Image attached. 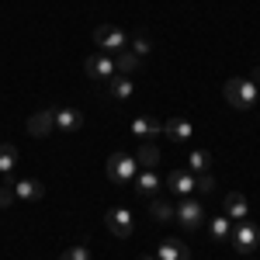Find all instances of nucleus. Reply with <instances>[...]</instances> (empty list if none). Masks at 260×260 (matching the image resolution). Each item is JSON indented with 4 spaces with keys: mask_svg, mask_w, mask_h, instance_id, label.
Listing matches in <instances>:
<instances>
[{
    "mask_svg": "<svg viewBox=\"0 0 260 260\" xmlns=\"http://www.w3.org/2000/svg\"><path fill=\"white\" fill-rule=\"evenodd\" d=\"M260 98V87L250 77H233V80L225 83V101L236 108V111H246V108H253Z\"/></svg>",
    "mask_w": 260,
    "mask_h": 260,
    "instance_id": "f257e3e1",
    "label": "nucleus"
},
{
    "mask_svg": "<svg viewBox=\"0 0 260 260\" xmlns=\"http://www.w3.org/2000/svg\"><path fill=\"white\" fill-rule=\"evenodd\" d=\"M104 174L111 177V184H132L136 174H139V163L128 153H111L108 163H104Z\"/></svg>",
    "mask_w": 260,
    "mask_h": 260,
    "instance_id": "f03ea898",
    "label": "nucleus"
},
{
    "mask_svg": "<svg viewBox=\"0 0 260 260\" xmlns=\"http://www.w3.org/2000/svg\"><path fill=\"white\" fill-rule=\"evenodd\" d=\"M94 42H98V49H104L108 56H118L121 49H128V35L115 28V24H101L98 31H94Z\"/></svg>",
    "mask_w": 260,
    "mask_h": 260,
    "instance_id": "7ed1b4c3",
    "label": "nucleus"
},
{
    "mask_svg": "<svg viewBox=\"0 0 260 260\" xmlns=\"http://www.w3.org/2000/svg\"><path fill=\"white\" fill-rule=\"evenodd\" d=\"M233 246H236V253H253L260 246V225L250 219L236 222V229H233Z\"/></svg>",
    "mask_w": 260,
    "mask_h": 260,
    "instance_id": "20e7f679",
    "label": "nucleus"
},
{
    "mask_svg": "<svg viewBox=\"0 0 260 260\" xmlns=\"http://www.w3.org/2000/svg\"><path fill=\"white\" fill-rule=\"evenodd\" d=\"M104 225H108V233L118 236V240H128V236L136 233V219H132L128 208H111V212L104 215Z\"/></svg>",
    "mask_w": 260,
    "mask_h": 260,
    "instance_id": "39448f33",
    "label": "nucleus"
},
{
    "mask_svg": "<svg viewBox=\"0 0 260 260\" xmlns=\"http://www.w3.org/2000/svg\"><path fill=\"white\" fill-rule=\"evenodd\" d=\"M83 70H87L90 80H111V77L118 73V70H115V56H108V52H94V56H87Z\"/></svg>",
    "mask_w": 260,
    "mask_h": 260,
    "instance_id": "423d86ee",
    "label": "nucleus"
},
{
    "mask_svg": "<svg viewBox=\"0 0 260 260\" xmlns=\"http://www.w3.org/2000/svg\"><path fill=\"white\" fill-rule=\"evenodd\" d=\"M177 222L187 229V233H194L201 222H205V208H201V201H194L191 194H187V198L177 205Z\"/></svg>",
    "mask_w": 260,
    "mask_h": 260,
    "instance_id": "0eeeda50",
    "label": "nucleus"
},
{
    "mask_svg": "<svg viewBox=\"0 0 260 260\" xmlns=\"http://www.w3.org/2000/svg\"><path fill=\"white\" fill-rule=\"evenodd\" d=\"M163 187L180 194V198H187V194H194V174L191 170H170L167 180H163Z\"/></svg>",
    "mask_w": 260,
    "mask_h": 260,
    "instance_id": "6e6552de",
    "label": "nucleus"
},
{
    "mask_svg": "<svg viewBox=\"0 0 260 260\" xmlns=\"http://www.w3.org/2000/svg\"><path fill=\"white\" fill-rule=\"evenodd\" d=\"M52 118H56V132H77L83 125V111L66 104V108H56L52 111Z\"/></svg>",
    "mask_w": 260,
    "mask_h": 260,
    "instance_id": "1a4fd4ad",
    "label": "nucleus"
},
{
    "mask_svg": "<svg viewBox=\"0 0 260 260\" xmlns=\"http://www.w3.org/2000/svg\"><path fill=\"white\" fill-rule=\"evenodd\" d=\"M132 94H136V83H132V77H125V73H115L108 80V90H104L108 101H128Z\"/></svg>",
    "mask_w": 260,
    "mask_h": 260,
    "instance_id": "9d476101",
    "label": "nucleus"
},
{
    "mask_svg": "<svg viewBox=\"0 0 260 260\" xmlns=\"http://www.w3.org/2000/svg\"><path fill=\"white\" fill-rule=\"evenodd\" d=\"M222 215H229L233 222H243L246 215H250V201L243 198L240 191H229L225 201H222Z\"/></svg>",
    "mask_w": 260,
    "mask_h": 260,
    "instance_id": "9b49d317",
    "label": "nucleus"
},
{
    "mask_svg": "<svg viewBox=\"0 0 260 260\" xmlns=\"http://www.w3.org/2000/svg\"><path fill=\"white\" fill-rule=\"evenodd\" d=\"M28 132H31L35 139H45L49 132H56V118H52V108H45V111H35V115L28 118Z\"/></svg>",
    "mask_w": 260,
    "mask_h": 260,
    "instance_id": "f8f14e48",
    "label": "nucleus"
},
{
    "mask_svg": "<svg viewBox=\"0 0 260 260\" xmlns=\"http://www.w3.org/2000/svg\"><path fill=\"white\" fill-rule=\"evenodd\" d=\"M132 187L139 191L142 198H156V191L163 187V177L156 174V170H142V174H136V180H132Z\"/></svg>",
    "mask_w": 260,
    "mask_h": 260,
    "instance_id": "ddd939ff",
    "label": "nucleus"
},
{
    "mask_svg": "<svg viewBox=\"0 0 260 260\" xmlns=\"http://www.w3.org/2000/svg\"><path fill=\"white\" fill-rule=\"evenodd\" d=\"M163 136L170 142H187L191 136H194V125L187 118H167L163 121Z\"/></svg>",
    "mask_w": 260,
    "mask_h": 260,
    "instance_id": "4468645a",
    "label": "nucleus"
},
{
    "mask_svg": "<svg viewBox=\"0 0 260 260\" xmlns=\"http://www.w3.org/2000/svg\"><path fill=\"white\" fill-rule=\"evenodd\" d=\"M156 260H191V250L184 240H163L156 246Z\"/></svg>",
    "mask_w": 260,
    "mask_h": 260,
    "instance_id": "2eb2a0df",
    "label": "nucleus"
},
{
    "mask_svg": "<svg viewBox=\"0 0 260 260\" xmlns=\"http://www.w3.org/2000/svg\"><path fill=\"white\" fill-rule=\"evenodd\" d=\"M132 136H136V139H156V136H163V121H156V118H132Z\"/></svg>",
    "mask_w": 260,
    "mask_h": 260,
    "instance_id": "dca6fc26",
    "label": "nucleus"
},
{
    "mask_svg": "<svg viewBox=\"0 0 260 260\" xmlns=\"http://www.w3.org/2000/svg\"><path fill=\"white\" fill-rule=\"evenodd\" d=\"M42 194H45V187H42L39 180H14V198H21V201H39Z\"/></svg>",
    "mask_w": 260,
    "mask_h": 260,
    "instance_id": "f3484780",
    "label": "nucleus"
},
{
    "mask_svg": "<svg viewBox=\"0 0 260 260\" xmlns=\"http://www.w3.org/2000/svg\"><path fill=\"white\" fill-rule=\"evenodd\" d=\"M187 170L198 177V174H208L212 170V153L208 149H194L191 156H187Z\"/></svg>",
    "mask_w": 260,
    "mask_h": 260,
    "instance_id": "a211bd4d",
    "label": "nucleus"
},
{
    "mask_svg": "<svg viewBox=\"0 0 260 260\" xmlns=\"http://www.w3.org/2000/svg\"><path fill=\"white\" fill-rule=\"evenodd\" d=\"M115 70H118V73H125V77H132V73L139 70V56H136L132 49H121L118 56H115Z\"/></svg>",
    "mask_w": 260,
    "mask_h": 260,
    "instance_id": "6ab92c4d",
    "label": "nucleus"
},
{
    "mask_svg": "<svg viewBox=\"0 0 260 260\" xmlns=\"http://www.w3.org/2000/svg\"><path fill=\"white\" fill-rule=\"evenodd\" d=\"M149 215H153V222H174V219H177V208H174L170 201L156 198L153 205H149Z\"/></svg>",
    "mask_w": 260,
    "mask_h": 260,
    "instance_id": "aec40b11",
    "label": "nucleus"
},
{
    "mask_svg": "<svg viewBox=\"0 0 260 260\" xmlns=\"http://www.w3.org/2000/svg\"><path fill=\"white\" fill-rule=\"evenodd\" d=\"M208 233H212V240H225V236H233V219H229V215H215V219L208 222Z\"/></svg>",
    "mask_w": 260,
    "mask_h": 260,
    "instance_id": "412c9836",
    "label": "nucleus"
},
{
    "mask_svg": "<svg viewBox=\"0 0 260 260\" xmlns=\"http://www.w3.org/2000/svg\"><path fill=\"white\" fill-rule=\"evenodd\" d=\"M18 167V149L11 142H0V174H11Z\"/></svg>",
    "mask_w": 260,
    "mask_h": 260,
    "instance_id": "4be33fe9",
    "label": "nucleus"
},
{
    "mask_svg": "<svg viewBox=\"0 0 260 260\" xmlns=\"http://www.w3.org/2000/svg\"><path fill=\"white\" fill-rule=\"evenodd\" d=\"M160 149H156V146H142L139 149V156H136V163H139V167H146V170H156V167H160Z\"/></svg>",
    "mask_w": 260,
    "mask_h": 260,
    "instance_id": "5701e85b",
    "label": "nucleus"
},
{
    "mask_svg": "<svg viewBox=\"0 0 260 260\" xmlns=\"http://www.w3.org/2000/svg\"><path fill=\"white\" fill-rule=\"evenodd\" d=\"M194 191H198V194H212V191H215V177H212V174H198V177H194Z\"/></svg>",
    "mask_w": 260,
    "mask_h": 260,
    "instance_id": "b1692460",
    "label": "nucleus"
},
{
    "mask_svg": "<svg viewBox=\"0 0 260 260\" xmlns=\"http://www.w3.org/2000/svg\"><path fill=\"white\" fill-rule=\"evenodd\" d=\"M128 49H132V52H136L139 59H142V56H149V52H153V45H149V39H146V35H136Z\"/></svg>",
    "mask_w": 260,
    "mask_h": 260,
    "instance_id": "393cba45",
    "label": "nucleus"
},
{
    "mask_svg": "<svg viewBox=\"0 0 260 260\" xmlns=\"http://www.w3.org/2000/svg\"><path fill=\"white\" fill-rule=\"evenodd\" d=\"M59 260H90V250H87V246H70Z\"/></svg>",
    "mask_w": 260,
    "mask_h": 260,
    "instance_id": "a878e982",
    "label": "nucleus"
},
{
    "mask_svg": "<svg viewBox=\"0 0 260 260\" xmlns=\"http://www.w3.org/2000/svg\"><path fill=\"white\" fill-rule=\"evenodd\" d=\"M11 201H14V184L7 180V184H0V208H7Z\"/></svg>",
    "mask_w": 260,
    "mask_h": 260,
    "instance_id": "bb28decb",
    "label": "nucleus"
},
{
    "mask_svg": "<svg viewBox=\"0 0 260 260\" xmlns=\"http://www.w3.org/2000/svg\"><path fill=\"white\" fill-rule=\"evenodd\" d=\"M139 260H156V253H139Z\"/></svg>",
    "mask_w": 260,
    "mask_h": 260,
    "instance_id": "cd10ccee",
    "label": "nucleus"
}]
</instances>
